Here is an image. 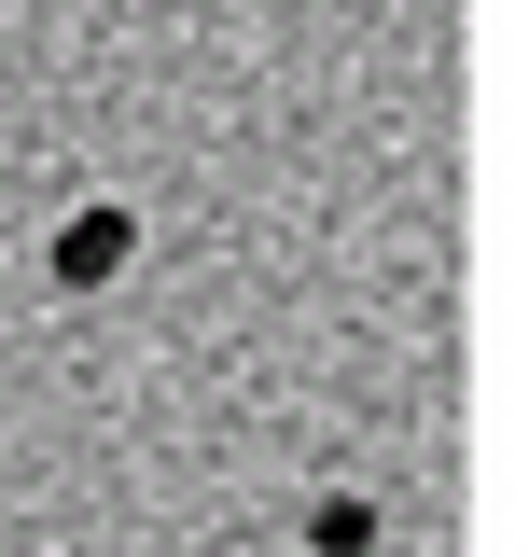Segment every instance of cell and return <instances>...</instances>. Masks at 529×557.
<instances>
[{
  "instance_id": "6da1fadb",
  "label": "cell",
  "mask_w": 529,
  "mask_h": 557,
  "mask_svg": "<svg viewBox=\"0 0 529 557\" xmlns=\"http://www.w3.org/2000/svg\"><path fill=\"white\" fill-rule=\"evenodd\" d=\"M126 265H139V223H126V209H70V223H57V278H70V293H112Z\"/></svg>"
},
{
  "instance_id": "7a4b0ae2",
  "label": "cell",
  "mask_w": 529,
  "mask_h": 557,
  "mask_svg": "<svg viewBox=\"0 0 529 557\" xmlns=\"http://www.w3.org/2000/svg\"><path fill=\"white\" fill-rule=\"evenodd\" d=\"M307 557H377V502H307Z\"/></svg>"
}]
</instances>
